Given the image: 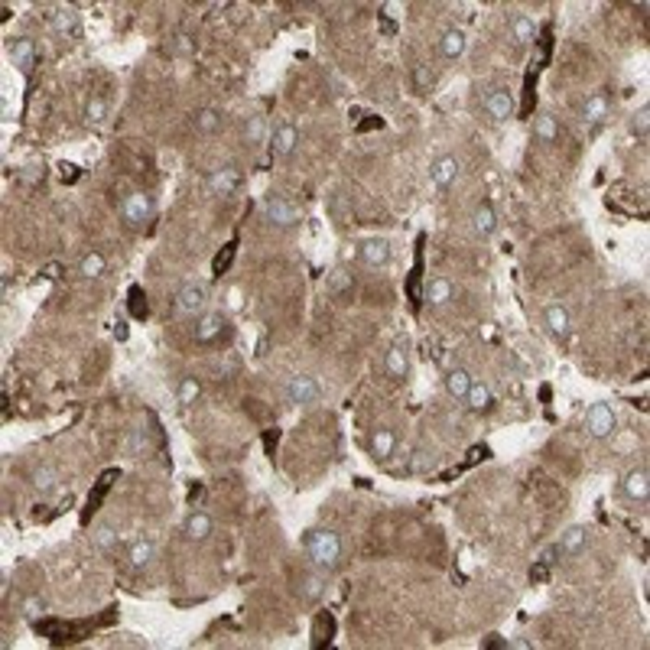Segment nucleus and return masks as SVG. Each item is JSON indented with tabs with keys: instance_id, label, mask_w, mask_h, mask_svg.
<instances>
[{
	"instance_id": "393cba45",
	"label": "nucleus",
	"mask_w": 650,
	"mask_h": 650,
	"mask_svg": "<svg viewBox=\"0 0 650 650\" xmlns=\"http://www.w3.org/2000/svg\"><path fill=\"white\" fill-rule=\"evenodd\" d=\"M332 631H335L332 614H319V618H316V628H312V647L319 650L322 644H329L332 641Z\"/></svg>"
},
{
	"instance_id": "6ab92c4d",
	"label": "nucleus",
	"mask_w": 650,
	"mask_h": 650,
	"mask_svg": "<svg viewBox=\"0 0 650 650\" xmlns=\"http://www.w3.org/2000/svg\"><path fill=\"white\" fill-rule=\"evenodd\" d=\"M605 114H608V98H605V94H592V98L582 104V121L585 124H602Z\"/></svg>"
},
{
	"instance_id": "a211bd4d",
	"label": "nucleus",
	"mask_w": 650,
	"mask_h": 650,
	"mask_svg": "<svg viewBox=\"0 0 650 650\" xmlns=\"http://www.w3.org/2000/svg\"><path fill=\"white\" fill-rule=\"evenodd\" d=\"M468 387H471V374L465 368H452L449 374H445V390H449L455 400H465Z\"/></svg>"
},
{
	"instance_id": "6e6552de",
	"label": "nucleus",
	"mask_w": 650,
	"mask_h": 650,
	"mask_svg": "<svg viewBox=\"0 0 650 650\" xmlns=\"http://www.w3.org/2000/svg\"><path fill=\"white\" fill-rule=\"evenodd\" d=\"M485 111L494 121H508L510 114H514V98H510L508 88H491L488 98H485Z\"/></svg>"
},
{
	"instance_id": "f3484780",
	"label": "nucleus",
	"mask_w": 650,
	"mask_h": 650,
	"mask_svg": "<svg viewBox=\"0 0 650 650\" xmlns=\"http://www.w3.org/2000/svg\"><path fill=\"white\" fill-rule=\"evenodd\" d=\"M471 225H475V231H478L481 237H488L494 228H498V215H494V208L488 205V202H481L478 208H475V215H471Z\"/></svg>"
},
{
	"instance_id": "49530a36",
	"label": "nucleus",
	"mask_w": 650,
	"mask_h": 650,
	"mask_svg": "<svg viewBox=\"0 0 650 650\" xmlns=\"http://www.w3.org/2000/svg\"><path fill=\"white\" fill-rule=\"evenodd\" d=\"M59 274H62V267L59 264H46V270H43V276H49V280H56Z\"/></svg>"
},
{
	"instance_id": "f257e3e1",
	"label": "nucleus",
	"mask_w": 650,
	"mask_h": 650,
	"mask_svg": "<svg viewBox=\"0 0 650 650\" xmlns=\"http://www.w3.org/2000/svg\"><path fill=\"white\" fill-rule=\"evenodd\" d=\"M306 553H309L316 569L329 573L341 559V537L335 530H312L309 537H306Z\"/></svg>"
},
{
	"instance_id": "bb28decb",
	"label": "nucleus",
	"mask_w": 650,
	"mask_h": 650,
	"mask_svg": "<svg viewBox=\"0 0 650 650\" xmlns=\"http://www.w3.org/2000/svg\"><path fill=\"white\" fill-rule=\"evenodd\" d=\"M510 33H514L517 43H533V36H537V23L520 13V17H514V23H510Z\"/></svg>"
},
{
	"instance_id": "f03ea898",
	"label": "nucleus",
	"mask_w": 650,
	"mask_h": 650,
	"mask_svg": "<svg viewBox=\"0 0 650 650\" xmlns=\"http://www.w3.org/2000/svg\"><path fill=\"white\" fill-rule=\"evenodd\" d=\"M585 429L595 439H608L614 433V410L608 404H592L585 413Z\"/></svg>"
},
{
	"instance_id": "0eeeda50",
	"label": "nucleus",
	"mask_w": 650,
	"mask_h": 650,
	"mask_svg": "<svg viewBox=\"0 0 650 650\" xmlns=\"http://www.w3.org/2000/svg\"><path fill=\"white\" fill-rule=\"evenodd\" d=\"M176 309L182 316H195V312L205 309V286L202 283H186L179 293H176Z\"/></svg>"
},
{
	"instance_id": "9b49d317",
	"label": "nucleus",
	"mask_w": 650,
	"mask_h": 650,
	"mask_svg": "<svg viewBox=\"0 0 650 650\" xmlns=\"http://www.w3.org/2000/svg\"><path fill=\"white\" fill-rule=\"evenodd\" d=\"M221 329H225V319H221V312H205V316L195 322V341L208 345V341H215L218 335H221Z\"/></svg>"
},
{
	"instance_id": "ddd939ff",
	"label": "nucleus",
	"mask_w": 650,
	"mask_h": 650,
	"mask_svg": "<svg viewBox=\"0 0 650 650\" xmlns=\"http://www.w3.org/2000/svg\"><path fill=\"white\" fill-rule=\"evenodd\" d=\"M455 179H459V160L455 156H439L433 163V182L439 189H449Z\"/></svg>"
},
{
	"instance_id": "dca6fc26",
	"label": "nucleus",
	"mask_w": 650,
	"mask_h": 650,
	"mask_svg": "<svg viewBox=\"0 0 650 650\" xmlns=\"http://www.w3.org/2000/svg\"><path fill=\"white\" fill-rule=\"evenodd\" d=\"M423 300H429L433 306H445V302L452 300V283L445 280V276H433V280L426 283Z\"/></svg>"
},
{
	"instance_id": "a878e982",
	"label": "nucleus",
	"mask_w": 650,
	"mask_h": 650,
	"mask_svg": "<svg viewBox=\"0 0 650 650\" xmlns=\"http://www.w3.org/2000/svg\"><path fill=\"white\" fill-rule=\"evenodd\" d=\"M465 404H468L471 410H488L491 406V390L485 384H478V381H471L468 394H465Z\"/></svg>"
},
{
	"instance_id": "aec40b11",
	"label": "nucleus",
	"mask_w": 650,
	"mask_h": 650,
	"mask_svg": "<svg viewBox=\"0 0 650 650\" xmlns=\"http://www.w3.org/2000/svg\"><path fill=\"white\" fill-rule=\"evenodd\" d=\"M114 478H117V471H104V475H101V481H98V488H94L91 491V494H88V510H85V520L88 517H91V514H94V510H98V508H101V501H104V494H108V488H111V481Z\"/></svg>"
},
{
	"instance_id": "5701e85b",
	"label": "nucleus",
	"mask_w": 650,
	"mask_h": 650,
	"mask_svg": "<svg viewBox=\"0 0 650 650\" xmlns=\"http://www.w3.org/2000/svg\"><path fill=\"white\" fill-rule=\"evenodd\" d=\"M384 368H387V374H390V377H404L406 371H410V361H406V351H404V345H394V348L387 351V361H384Z\"/></svg>"
},
{
	"instance_id": "f704fd0d",
	"label": "nucleus",
	"mask_w": 650,
	"mask_h": 650,
	"mask_svg": "<svg viewBox=\"0 0 650 650\" xmlns=\"http://www.w3.org/2000/svg\"><path fill=\"white\" fill-rule=\"evenodd\" d=\"M264 133H267V121H264V117H247V124H244L247 143H260V140H264Z\"/></svg>"
},
{
	"instance_id": "39448f33",
	"label": "nucleus",
	"mask_w": 650,
	"mask_h": 650,
	"mask_svg": "<svg viewBox=\"0 0 650 650\" xmlns=\"http://www.w3.org/2000/svg\"><path fill=\"white\" fill-rule=\"evenodd\" d=\"M241 186V172L235 170V166H225V170H215V172H208V179H205V189L212 192V195H235V189Z\"/></svg>"
},
{
	"instance_id": "c756f323",
	"label": "nucleus",
	"mask_w": 650,
	"mask_h": 650,
	"mask_svg": "<svg viewBox=\"0 0 650 650\" xmlns=\"http://www.w3.org/2000/svg\"><path fill=\"white\" fill-rule=\"evenodd\" d=\"M127 296H131V300H127V309H131L133 319H147V312H150V309H147V293H143L140 286L133 283Z\"/></svg>"
},
{
	"instance_id": "e433bc0d",
	"label": "nucleus",
	"mask_w": 650,
	"mask_h": 650,
	"mask_svg": "<svg viewBox=\"0 0 650 650\" xmlns=\"http://www.w3.org/2000/svg\"><path fill=\"white\" fill-rule=\"evenodd\" d=\"M56 485H59V471L56 468H49V465H46V468L36 471V488L43 491V494H46V491H52Z\"/></svg>"
},
{
	"instance_id": "4c0bfd02",
	"label": "nucleus",
	"mask_w": 650,
	"mask_h": 650,
	"mask_svg": "<svg viewBox=\"0 0 650 650\" xmlns=\"http://www.w3.org/2000/svg\"><path fill=\"white\" fill-rule=\"evenodd\" d=\"M235 254H237V237H235V241H231V244L225 247V251H221V254L215 257V264H212V270H215V274H225V270H228V264L235 260Z\"/></svg>"
},
{
	"instance_id": "7ed1b4c3",
	"label": "nucleus",
	"mask_w": 650,
	"mask_h": 650,
	"mask_svg": "<svg viewBox=\"0 0 650 650\" xmlns=\"http://www.w3.org/2000/svg\"><path fill=\"white\" fill-rule=\"evenodd\" d=\"M286 397H290V404H296V406H316L322 397V387L316 384L312 377L300 374L286 384Z\"/></svg>"
},
{
	"instance_id": "2eb2a0df",
	"label": "nucleus",
	"mask_w": 650,
	"mask_h": 650,
	"mask_svg": "<svg viewBox=\"0 0 650 650\" xmlns=\"http://www.w3.org/2000/svg\"><path fill=\"white\" fill-rule=\"evenodd\" d=\"M296 143H300V131L293 127V124H280L274 133V153L276 156H290L293 150H296Z\"/></svg>"
},
{
	"instance_id": "7c9ffc66",
	"label": "nucleus",
	"mask_w": 650,
	"mask_h": 650,
	"mask_svg": "<svg viewBox=\"0 0 650 650\" xmlns=\"http://www.w3.org/2000/svg\"><path fill=\"white\" fill-rule=\"evenodd\" d=\"M153 559V543L150 540H137L131 547V569H143Z\"/></svg>"
},
{
	"instance_id": "2f4dec72",
	"label": "nucleus",
	"mask_w": 650,
	"mask_h": 650,
	"mask_svg": "<svg viewBox=\"0 0 650 650\" xmlns=\"http://www.w3.org/2000/svg\"><path fill=\"white\" fill-rule=\"evenodd\" d=\"M78 274L85 276V280H94V276L104 274V257L98 254V251H91V254L82 257V267H78Z\"/></svg>"
},
{
	"instance_id": "473e14b6",
	"label": "nucleus",
	"mask_w": 650,
	"mask_h": 650,
	"mask_svg": "<svg viewBox=\"0 0 650 650\" xmlns=\"http://www.w3.org/2000/svg\"><path fill=\"white\" fill-rule=\"evenodd\" d=\"M195 127L202 133H212V131H218V124H221V114L215 111V108H202V111H195Z\"/></svg>"
},
{
	"instance_id": "412c9836",
	"label": "nucleus",
	"mask_w": 650,
	"mask_h": 650,
	"mask_svg": "<svg viewBox=\"0 0 650 650\" xmlns=\"http://www.w3.org/2000/svg\"><path fill=\"white\" fill-rule=\"evenodd\" d=\"M322 589H325V575H322V569H316V573L302 575L300 585H296V592L302 595V598H319Z\"/></svg>"
},
{
	"instance_id": "c9c22d12",
	"label": "nucleus",
	"mask_w": 650,
	"mask_h": 650,
	"mask_svg": "<svg viewBox=\"0 0 650 650\" xmlns=\"http://www.w3.org/2000/svg\"><path fill=\"white\" fill-rule=\"evenodd\" d=\"M202 394V384H198L195 377H182L179 384V404H195V397Z\"/></svg>"
},
{
	"instance_id": "79ce46f5",
	"label": "nucleus",
	"mask_w": 650,
	"mask_h": 650,
	"mask_svg": "<svg viewBox=\"0 0 650 650\" xmlns=\"http://www.w3.org/2000/svg\"><path fill=\"white\" fill-rule=\"evenodd\" d=\"M114 543H117V533H114L111 527H98V530H94V547L111 549Z\"/></svg>"
},
{
	"instance_id": "4be33fe9",
	"label": "nucleus",
	"mask_w": 650,
	"mask_h": 650,
	"mask_svg": "<svg viewBox=\"0 0 650 650\" xmlns=\"http://www.w3.org/2000/svg\"><path fill=\"white\" fill-rule=\"evenodd\" d=\"M439 49H443L445 59H459L465 52V33L462 29H445L443 43H439Z\"/></svg>"
},
{
	"instance_id": "c85d7f7f",
	"label": "nucleus",
	"mask_w": 650,
	"mask_h": 650,
	"mask_svg": "<svg viewBox=\"0 0 650 650\" xmlns=\"http://www.w3.org/2000/svg\"><path fill=\"white\" fill-rule=\"evenodd\" d=\"M394 445H397V439H394L390 429H377L374 439H371V449H374L377 459H387V455L394 452Z\"/></svg>"
},
{
	"instance_id": "ea45409f",
	"label": "nucleus",
	"mask_w": 650,
	"mask_h": 650,
	"mask_svg": "<svg viewBox=\"0 0 650 650\" xmlns=\"http://www.w3.org/2000/svg\"><path fill=\"white\" fill-rule=\"evenodd\" d=\"M533 131H537L540 140H556V133H559L553 117H537V127H533Z\"/></svg>"
},
{
	"instance_id": "72a5a7b5",
	"label": "nucleus",
	"mask_w": 650,
	"mask_h": 650,
	"mask_svg": "<svg viewBox=\"0 0 650 650\" xmlns=\"http://www.w3.org/2000/svg\"><path fill=\"white\" fill-rule=\"evenodd\" d=\"M582 547H585V527H569L566 530L559 549H563V553H579Z\"/></svg>"
},
{
	"instance_id": "423d86ee",
	"label": "nucleus",
	"mask_w": 650,
	"mask_h": 650,
	"mask_svg": "<svg viewBox=\"0 0 650 650\" xmlns=\"http://www.w3.org/2000/svg\"><path fill=\"white\" fill-rule=\"evenodd\" d=\"M121 212H124V221H127V225L140 228V225H147V218H150L153 205H150V198L143 195V192H133V195L124 198Z\"/></svg>"
},
{
	"instance_id": "de8ad7c7",
	"label": "nucleus",
	"mask_w": 650,
	"mask_h": 650,
	"mask_svg": "<svg viewBox=\"0 0 650 650\" xmlns=\"http://www.w3.org/2000/svg\"><path fill=\"white\" fill-rule=\"evenodd\" d=\"M341 286H348V276H335L332 280V290H341Z\"/></svg>"
},
{
	"instance_id": "9d476101",
	"label": "nucleus",
	"mask_w": 650,
	"mask_h": 650,
	"mask_svg": "<svg viewBox=\"0 0 650 650\" xmlns=\"http://www.w3.org/2000/svg\"><path fill=\"white\" fill-rule=\"evenodd\" d=\"M10 59H13V66L23 75H29L33 66H36V46H33V39H13L10 43Z\"/></svg>"
},
{
	"instance_id": "4468645a",
	"label": "nucleus",
	"mask_w": 650,
	"mask_h": 650,
	"mask_svg": "<svg viewBox=\"0 0 650 650\" xmlns=\"http://www.w3.org/2000/svg\"><path fill=\"white\" fill-rule=\"evenodd\" d=\"M52 27H56L62 36H68V39H78V36H82V20H78V13H75L72 7L56 10V17H52Z\"/></svg>"
},
{
	"instance_id": "20e7f679",
	"label": "nucleus",
	"mask_w": 650,
	"mask_h": 650,
	"mask_svg": "<svg viewBox=\"0 0 650 650\" xmlns=\"http://www.w3.org/2000/svg\"><path fill=\"white\" fill-rule=\"evenodd\" d=\"M264 215L280 228L300 225V208L293 205V202H286V198H280V195H267L264 198Z\"/></svg>"
},
{
	"instance_id": "1a4fd4ad",
	"label": "nucleus",
	"mask_w": 650,
	"mask_h": 650,
	"mask_svg": "<svg viewBox=\"0 0 650 650\" xmlns=\"http://www.w3.org/2000/svg\"><path fill=\"white\" fill-rule=\"evenodd\" d=\"M358 257L368 267H384L390 260V244H387L384 237H368V241H361Z\"/></svg>"
},
{
	"instance_id": "cd10ccee",
	"label": "nucleus",
	"mask_w": 650,
	"mask_h": 650,
	"mask_svg": "<svg viewBox=\"0 0 650 650\" xmlns=\"http://www.w3.org/2000/svg\"><path fill=\"white\" fill-rule=\"evenodd\" d=\"M547 325L553 335H566L569 332V312L563 309V306H549L547 309Z\"/></svg>"
},
{
	"instance_id": "c03bdc74",
	"label": "nucleus",
	"mask_w": 650,
	"mask_h": 650,
	"mask_svg": "<svg viewBox=\"0 0 650 650\" xmlns=\"http://www.w3.org/2000/svg\"><path fill=\"white\" fill-rule=\"evenodd\" d=\"M647 124H650V108L644 104L641 111H637V117H634V131L641 133V137H647Z\"/></svg>"
},
{
	"instance_id": "58836bf2",
	"label": "nucleus",
	"mask_w": 650,
	"mask_h": 650,
	"mask_svg": "<svg viewBox=\"0 0 650 650\" xmlns=\"http://www.w3.org/2000/svg\"><path fill=\"white\" fill-rule=\"evenodd\" d=\"M20 608H23V614H27V618H33V621H36V618H43V612H46V602H43L39 595H29V598H23V605H20Z\"/></svg>"
},
{
	"instance_id": "a19ab883",
	"label": "nucleus",
	"mask_w": 650,
	"mask_h": 650,
	"mask_svg": "<svg viewBox=\"0 0 650 650\" xmlns=\"http://www.w3.org/2000/svg\"><path fill=\"white\" fill-rule=\"evenodd\" d=\"M104 114H108V104H104L101 98H91V101H88V108H85L88 124H101V121H104Z\"/></svg>"
},
{
	"instance_id": "f8f14e48",
	"label": "nucleus",
	"mask_w": 650,
	"mask_h": 650,
	"mask_svg": "<svg viewBox=\"0 0 650 650\" xmlns=\"http://www.w3.org/2000/svg\"><path fill=\"white\" fill-rule=\"evenodd\" d=\"M624 494L631 501H647L650 494V478H647V468H634L624 475Z\"/></svg>"
},
{
	"instance_id": "37998d69",
	"label": "nucleus",
	"mask_w": 650,
	"mask_h": 650,
	"mask_svg": "<svg viewBox=\"0 0 650 650\" xmlns=\"http://www.w3.org/2000/svg\"><path fill=\"white\" fill-rule=\"evenodd\" d=\"M127 449H131V452H143V449H147V433H143V429H133L131 439H127Z\"/></svg>"
},
{
	"instance_id": "b1692460",
	"label": "nucleus",
	"mask_w": 650,
	"mask_h": 650,
	"mask_svg": "<svg viewBox=\"0 0 650 650\" xmlns=\"http://www.w3.org/2000/svg\"><path fill=\"white\" fill-rule=\"evenodd\" d=\"M186 533H189V540H205L208 533H212V517H208V514H202V510L189 514Z\"/></svg>"
},
{
	"instance_id": "a18cd8bd",
	"label": "nucleus",
	"mask_w": 650,
	"mask_h": 650,
	"mask_svg": "<svg viewBox=\"0 0 650 650\" xmlns=\"http://www.w3.org/2000/svg\"><path fill=\"white\" fill-rule=\"evenodd\" d=\"M413 78H416V85H420V88H429V85H433V72H429L426 66H416V68H413Z\"/></svg>"
}]
</instances>
